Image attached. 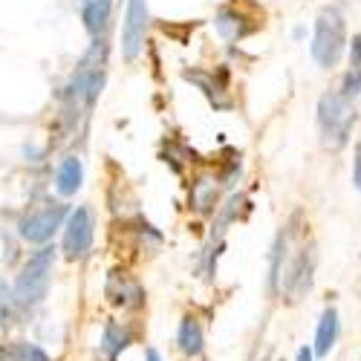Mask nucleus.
<instances>
[{
	"label": "nucleus",
	"instance_id": "f257e3e1",
	"mask_svg": "<svg viewBox=\"0 0 361 361\" xmlns=\"http://www.w3.org/2000/svg\"><path fill=\"white\" fill-rule=\"evenodd\" d=\"M52 266H55L52 246H41L38 252L26 257V263L20 266V272L15 278V286H12V298L20 310H32L47 298L49 281H52Z\"/></svg>",
	"mask_w": 361,
	"mask_h": 361
},
{
	"label": "nucleus",
	"instance_id": "f03ea898",
	"mask_svg": "<svg viewBox=\"0 0 361 361\" xmlns=\"http://www.w3.org/2000/svg\"><path fill=\"white\" fill-rule=\"evenodd\" d=\"M347 23H344V12L338 6H326L321 9L318 20H315V32H312V58L315 64L324 70H333L341 55L347 49Z\"/></svg>",
	"mask_w": 361,
	"mask_h": 361
},
{
	"label": "nucleus",
	"instance_id": "7ed1b4c3",
	"mask_svg": "<svg viewBox=\"0 0 361 361\" xmlns=\"http://www.w3.org/2000/svg\"><path fill=\"white\" fill-rule=\"evenodd\" d=\"M355 125V107L350 99H344L338 90L336 93H324L318 102V130H321V142L329 150H338L350 142Z\"/></svg>",
	"mask_w": 361,
	"mask_h": 361
},
{
	"label": "nucleus",
	"instance_id": "20e7f679",
	"mask_svg": "<svg viewBox=\"0 0 361 361\" xmlns=\"http://www.w3.org/2000/svg\"><path fill=\"white\" fill-rule=\"evenodd\" d=\"M67 217H70V208L64 202H49V205L32 208L29 214L20 217L18 234H20V240H26V243L44 246V243H49L58 228H64Z\"/></svg>",
	"mask_w": 361,
	"mask_h": 361
},
{
	"label": "nucleus",
	"instance_id": "39448f33",
	"mask_svg": "<svg viewBox=\"0 0 361 361\" xmlns=\"http://www.w3.org/2000/svg\"><path fill=\"white\" fill-rule=\"evenodd\" d=\"M93 237H96L93 212H90L87 205H78L75 212H70V217L64 223V255L70 260H81L93 249Z\"/></svg>",
	"mask_w": 361,
	"mask_h": 361
},
{
	"label": "nucleus",
	"instance_id": "423d86ee",
	"mask_svg": "<svg viewBox=\"0 0 361 361\" xmlns=\"http://www.w3.org/2000/svg\"><path fill=\"white\" fill-rule=\"evenodd\" d=\"M150 23V12H147V0H128L125 9V23H122V58L130 64L139 58L142 47H145V32Z\"/></svg>",
	"mask_w": 361,
	"mask_h": 361
},
{
	"label": "nucleus",
	"instance_id": "0eeeda50",
	"mask_svg": "<svg viewBox=\"0 0 361 361\" xmlns=\"http://www.w3.org/2000/svg\"><path fill=\"white\" fill-rule=\"evenodd\" d=\"M104 295L113 307H122V310H139L145 304V289L139 286V281H133L128 272H122V269H113L107 275Z\"/></svg>",
	"mask_w": 361,
	"mask_h": 361
},
{
	"label": "nucleus",
	"instance_id": "6e6552de",
	"mask_svg": "<svg viewBox=\"0 0 361 361\" xmlns=\"http://www.w3.org/2000/svg\"><path fill=\"white\" fill-rule=\"evenodd\" d=\"M185 78H188L191 84H197L214 107H231V102L226 99V87H228L226 70H220L217 75H214V73H202V70H185Z\"/></svg>",
	"mask_w": 361,
	"mask_h": 361
},
{
	"label": "nucleus",
	"instance_id": "1a4fd4ad",
	"mask_svg": "<svg viewBox=\"0 0 361 361\" xmlns=\"http://www.w3.org/2000/svg\"><path fill=\"white\" fill-rule=\"evenodd\" d=\"M214 26H217V32L220 38L226 41H240V38H246L252 35L257 23H249V18L240 12V9H231V6H223L217 15H214Z\"/></svg>",
	"mask_w": 361,
	"mask_h": 361
},
{
	"label": "nucleus",
	"instance_id": "9d476101",
	"mask_svg": "<svg viewBox=\"0 0 361 361\" xmlns=\"http://www.w3.org/2000/svg\"><path fill=\"white\" fill-rule=\"evenodd\" d=\"M110 15H113V0H90V4H84V9H81L84 29L96 41H102V35L110 26Z\"/></svg>",
	"mask_w": 361,
	"mask_h": 361
},
{
	"label": "nucleus",
	"instance_id": "9b49d317",
	"mask_svg": "<svg viewBox=\"0 0 361 361\" xmlns=\"http://www.w3.org/2000/svg\"><path fill=\"white\" fill-rule=\"evenodd\" d=\"M84 183V165L78 157H64L55 171V191L61 197H73Z\"/></svg>",
	"mask_w": 361,
	"mask_h": 361
},
{
	"label": "nucleus",
	"instance_id": "f8f14e48",
	"mask_svg": "<svg viewBox=\"0 0 361 361\" xmlns=\"http://www.w3.org/2000/svg\"><path fill=\"white\" fill-rule=\"evenodd\" d=\"M336 341H338V312L329 307V310H324L318 329H315V355H329Z\"/></svg>",
	"mask_w": 361,
	"mask_h": 361
},
{
	"label": "nucleus",
	"instance_id": "ddd939ff",
	"mask_svg": "<svg viewBox=\"0 0 361 361\" xmlns=\"http://www.w3.org/2000/svg\"><path fill=\"white\" fill-rule=\"evenodd\" d=\"M176 341H179V350H183L188 358H194V355L202 353V347H205V336H202V326H200V321H197L194 315H185V318H183V324H179V336H176Z\"/></svg>",
	"mask_w": 361,
	"mask_h": 361
},
{
	"label": "nucleus",
	"instance_id": "4468645a",
	"mask_svg": "<svg viewBox=\"0 0 361 361\" xmlns=\"http://www.w3.org/2000/svg\"><path fill=\"white\" fill-rule=\"evenodd\" d=\"M128 344H130L128 326L110 321V324L104 326V333H102V353H104V358H107V361H116L118 355L128 350Z\"/></svg>",
	"mask_w": 361,
	"mask_h": 361
},
{
	"label": "nucleus",
	"instance_id": "2eb2a0df",
	"mask_svg": "<svg viewBox=\"0 0 361 361\" xmlns=\"http://www.w3.org/2000/svg\"><path fill=\"white\" fill-rule=\"evenodd\" d=\"M191 208L200 214H212L217 208V185L214 179L200 176L197 183H191Z\"/></svg>",
	"mask_w": 361,
	"mask_h": 361
},
{
	"label": "nucleus",
	"instance_id": "dca6fc26",
	"mask_svg": "<svg viewBox=\"0 0 361 361\" xmlns=\"http://www.w3.org/2000/svg\"><path fill=\"white\" fill-rule=\"evenodd\" d=\"M338 93H341L344 99H350V102L361 96V70H347V73H344Z\"/></svg>",
	"mask_w": 361,
	"mask_h": 361
},
{
	"label": "nucleus",
	"instance_id": "f3484780",
	"mask_svg": "<svg viewBox=\"0 0 361 361\" xmlns=\"http://www.w3.org/2000/svg\"><path fill=\"white\" fill-rule=\"evenodd\" d=\"M18 347H20V355H23V361H49V355L38 347V344H29V341H18Z\"/></svg>",
	"mask_w": 361,
	"mask_h": 361
},
{
	"label": "nucleus",
	"instance_id": "a211bd4d",
	"mask_svg": "<svg viewBox=\"0 0 361 361\" xmlns=\"http://www.w3.org/2000/svg\"><path fill=\"white\" fill-rule=\"evenodd\" d=\"M350 70H361V35H353L350 41Z\"/></svg>",
	"mask_w": 361,
	"mask_h": 361
},
{
	"label": "nucleus",
	"instance_id": "6ab92c4d",
	"mask_svg": "<svg viewBox=\"0 0 361 361\" xmlns=\"http://www.w3.org/2000/svg\"><path fill=\"white\" fill-rule=\"evenodd\" d=\"M0 361H23L18 341H15V344H6V347H0Z\"/></svg>",
	"mask_w": 361,
	"mask_h": 361
},
{
	"label": "nucleus",
	"instance_id": "aec40b11",
	"mask_svg": "<svg viewBox=\"0 0 361 361\" xmlns=\"http://www.w3.org/2000/svg\"><path fill=\"white\" fill-rule=\"evenodd\" d=\"M353 185L361 191V145H355V157H353Z\"/></svg>",
	"mask_w": 361,
	"mask_h": 361
},
{
	"label": "nucleus",
	"instance_id": "412c9836",
	"mask_svg": "<svg viewBox=\"0 0 361 361\" xmlns=\"http://www.w3.org/2000/svg\"><path fill=\"white\" fill-rule=\"evenodd\" d=\"M12 318H15L12 307L6 304V300H0V329H6V326L12 324Z\"/></svg>",
	"mask_w": 361,
	"mask_h": 361
},
{
	"label": "nucleus",
	"instance_id": "4be33fe9",
	"mask_svg": "<svg viewBox=\"0 0 361 361\" xmlns=\"http://www.w3.org/2000/svg\"><path fill=\"white\" fill-rule=\"evenodd\" d=\"M312 355H315V353H312L310 347H300V350H298V358H295V361H312Z\"/></svg>",
	"mask_w": 361,
	"mask_h": 361
},
{
	"label": "nucleus",
	"instance_id": "5701e85b",
	"mask_svg": "<svg viewBox=\"0 0 361 361\" xmlns=\"http://www.w3.org/2000/svg\"><path fill=\"white\" fill-rule=\"evenodd\" d=\"M6 292H9V286H6V281H0V300H6Z\"/></svg>",
	"mask_w": 361,
	"mask_h": 361
},
{
	"label": "nucleus",
	"instance_id": "b1692460",
	"mask_svg": "<svg viewBox=\"0 0 361 361\" xmlns=\"http://www.w3.org/2000/svg\"><path fill=\"white\" fill-rule=\"evenodd\" d=\"M147 361H162V358H159V353H157V350H147Z\"/></svg>",
	"mask_w": 361,
	"mask_h": 361
},
{
	"label": "nucleus",
	"instance_id": "393cba45",
	"mask_svg": "<svg viewBox=\"0 0 361 361\" xmlns=\"http://www.w3.org/2000/svg\"><path fill=\"white\" fill-rule=\"evenodd\" d=\"M84 4H90V0H84Z\"/></svg>",
	"mask_w": 361,
	"mask_h": 361
}]
</instances>
